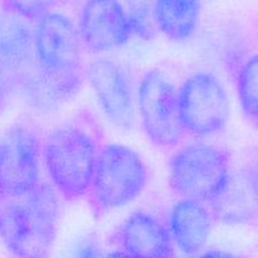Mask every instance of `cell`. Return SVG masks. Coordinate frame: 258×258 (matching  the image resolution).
I'll return each mask as SVG.
<instances>
[{"label": "cell", "instance_id": "1", "mask_svg": "<svg viewBox=\"0 0 258 258\" xmlns=\"http://www.w3.org/2000/svg\"><path fill=\"white\" fill-rule=\"evenodd\" d=\"M83 47L77 25L63 13L49 12L33 27L34 67L19 86L27 103L49 112L80 92L85 81Z\"/></svg>", "mask_w": 258, "mask_h": 258}, {"label": "cell", "instance_id": "2", "mask_svg": "<svg viewBox=\"0 0 258 258\" xmlns=\"http://www.w3.org/2000/svg\"><path fill=\"white\" fill-rule=\"evenodd\" d=\"M57 191L42 181L29 194L0 201V242L13 258H49L58 224Z\"/></svg>", "mask_w": 258, "mask_h": 258}, {"label": "cell", "instance_id": "3", "mask_svg": "<svg viewBox=\"0 0 258 258\" xmlns=\"http://www.w3.org/2000/svg\"><path fill=\"white\" fill-rule=\"evenodd\" d=\"M98 150L93 134L77 123H60L42 139V165L63 199L73 202L87 196Z\"/></svg>", "mask_w": 258, "mask_h": 258}, {"label": "cell", "instance_id": "4", "mask_svg": "<svg viewBox=\"0 0 258 258\" xmlns=\"http://www.w3.org/2000/svg\"><path fill=\"white\" fill-rule=\"evenodd\" d=\"M231 180L227 151L206 141L181 146L169 163V185L179 199L214 206L231 188Z\"/></svg>", "mask_w": 258, "mask_h": 258}, {"label": "cell", "instance_id": "5", "mask_svg": "<svg viewBox=\"0 0 258 258\" xmlns=\"http://www.w3.org/2000/svg\"><path fill=\"white\" fill-rule=\"evenodd\" d=\"M148 181V166L138 151L123 144L108 143L98 150L86 197L92 211L101 216L134 203Z\"/></svg>", "mask_w": 258, "mask_h": 258}, {"label": "cell", "instance_id": "6", "mask_svg": "<svg viewBox=\"0 0 258 258\" xmlns=\"http://www.w3.org/2000/svg\"><path fill=\"white\" fill-rule=\"evenodd\" d=\"M136 111L148 140L160 149L176 148L184 139L179 118L178 87L166 72L153 68L141 77Z\"/></svg>", "mask_w": 258, "mask_h": 258}, {"label": "cell", "instance_id": "7", "mask_svg": "<svg viewBox=\"0 0 258 258\" xmlns=\"http://www.w3.org/2000/svg\"><path fill=\"white\" fill-rule=\"evenodd\" d=\"M178 108L185 135L206 139L224 130L231 102L221 78L207 71L191 73L178 87Z\"/></svg>", "mask_w": 258, "mask_h": 258}, {"label": "cell", "instance_id": "8", "mask_svg": "<svg viewBox=\"0 0 258 258\" xmlns=\"http://www.w3.org/2000/svg\"><path fill=\"white\" fill-rule=\"evenodd\" d=\"M42 138L33 125L17 122L0 134V201L24 197L40 183Z\"/></svg>", "mask_w": 258, "mask_h": 258}, {"label": "cell", "instance_id": "9", "mask_svg": "<svg viewBox=\"0 0 258 258\" xmlns=\"http://www.w3.org/2000/svg\"><path fill=\"white\" fill-rule=\"evenodd\" d=\"M85 80L108 122L117 130H131L135 122L136 103L126 68L112 58L98 57L85 68Z\"/></svg>", "mask_w": 258, "mask_h": 258}, {"label": "cell", "instance_id": "10", "mask_svg": "<svg viewBox=\"0 0 258 258\" xmlns=\"http://www.w3.org/2000/svg\"><path fill=\"white\" fill-rule=\"evenodd\" d=\"M77 30L83 50L102 55L118 49L133 37V28L120 0H86Z\"/></svg>", "mask_w": 258, "mask_h": 258}, {"label": "cell", "instance_id": "11", "mask_svg": "<svg viewBox=\"0 0 258 258\" xmlns=\"http://www.w3.org/2000/svg\"><path fill=\"white\" fill-rule=\"evenodd\" d=\"M33 67V28L27 20L0 10V106Z\"/></svg>", "mask_w": 258, "mask_h": 258}, {"label": "cell", "instance_id": "12", "mask_svg": "<svg viewBox=\"0 0 258 258\" xmlns=\"http://www.w3.org/2000/svg\"><path fill=\"white\" fill-rule=\"evenodd\" d=\"M118 243L130 258H174L168 226L145 209L126 217L118 229Z\"/></svg>", "mask_w": 258, "mask_h": 258}, {"label": "cell", "instance_id": "13", "mask_svg": "<svg viewBox=\"0 0 258 258\" xmlns=\"http://www.w3.org/2000/svg\"><path fill=\"white\" fill-rule=\"evenodd\" d=\"M212 214L208 206L179 199L170 209L168 229L173 244L186 256L203 251L211 237Z\"/></svg>", "mask_w": 258, "mask_h": 258}, {"label": "cell", "instance_id": "14", "mask_svg": "<svg viewBox=\"0 0 258 258\" xmlns=\"http://www.w3.org/2000/svg\"><path fill=\"white\" fill-rule=\"evenodd\" d=\"M201 13L199 0H154L156 29L173 42H184L193 37Z\"/></svg>", "mask_w": 258, "mask_h": 258}, {"label": "cell", "instance_id": "15", "mask_svg": "<svg viewBox=\"0 0 258 258\" xmlns=\"http://www.w3.org/2000/svg\"><path fill=\"white\" fill-rule=\"evenodd\" d=\"M237 91L242 111L258 128V53L249 57L239 70Z\"/></svg>", "mask_w": 258, "mask_h": 258}, {"label": "cell", "instance_id": "16", "mask_svg": "<svg viewBox=\"0 0 258 258\" xmlns=\"http://www.w3.org/2000/svg\"><path fill=\"white\" fill-rule=\"evenodd\" d=\"M125 10L134 35L144 40L155 38L158 29L154 19V0H126Z\"/></svg>", "mask_w": 258, "mask_h": 258}, {"label": "cell", "instance_id": "17", "mask_svg": "<svg viewBox=\"0 0 258 258\" xmlns=\"http://www.w3.org/2000/svg\"><path fill=\"white\" fill-rule=\"evenodd\" d=\"M58 0H0V7L4 12L22 18L24 20L40 19L53 12Z\"/></svg>", "mask_w": 258, "mask_h": 258}, {"label": "cell", "instance_id": "18", "mask_svg": "<svg viewBox=\"0 0 258 258\" xmlns=\"http://www.w3.org/2000/svg\"><path fill=\"white\" fill-rule=\"evenodd\" d=\"M70 258H102L100 244L93 237H82L72 247Z\"/></svg>", "mask_w": 258, "mask_h": 258}, {"label": "cell", "instance_id": "19", "mask_svg": "<svg viewBox=\"0 0 258 258\" xmlns=\"http://www.w3.org/2000/svg\"><path fill=\"white\" fill-rule=\"evenodd\" d=\"M244 183L252 196L258 201V156L248 164L243 173Z\"/></svg>", "mask_w": 258, "mask_h": 258}, {"label": "cell", "instance_id": "20", "mask_svg": "<svg viewBox=\"0 0 258 258\" xmlns=\"http://www.w3.org/2000/svg\"><path fill=\"white\" fill-rule=\"evenodd\" d=\"M197 258H238L236 254L231 252L223 251V249H211V251L203 252Z\"/></svg>", "mask_w": 258, "mask_h": 258}, {"label": "cell", "instance_id": "21", "mask_svg": "<svg viewBox=\"0 0 258 258\" xmlns=\"http://www.w3.org/2000/svg\"><path fill=\"white\" fill-rule=\"evenodd\" d=\"M102 258H130V257H128L126 253H123L122 251L117 249V251L110 252V253H107L105 257H102Z\"/></svg>", "mask_w": 258, "mask_h": 258}]
</instances>
